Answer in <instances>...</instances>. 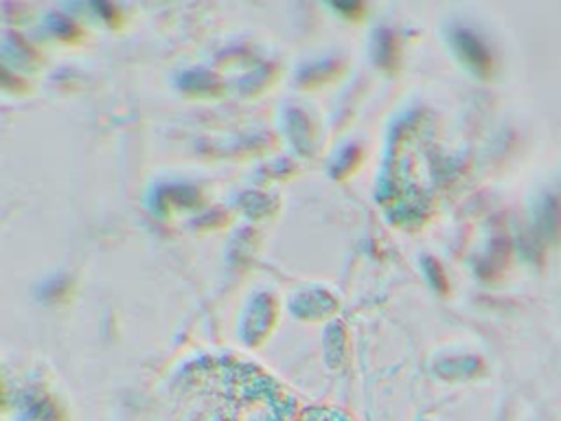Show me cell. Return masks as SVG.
Instances as JSON below:
<instances>
[{"label": "cell", "instance_id": "obj_2", "mask_svg": "<svg viewBox=\"0 0 561 421\" xmlns=\"http://www.w3.org/2000/svg\"><path fill=\"white\" fill-rule=\"evenodd\" d=\"M298 421H351L346 414H342L340 410H331V408H311L307 410Z\"/></svg>", "mask_w": 561, "mask_h": 421}, {"label": "cell", "instance_id": "obj_1", "mask_svg": "<svg viewBox=\"0 0 561 421\" xmlns=\"http://www.w3.org/2000/svg\"><path fill=\"white\" fill-rule=\"evenodd\" d=\"M186 421H289L294 399L256 366L208 357L188 366L178 386Z\"/></svg>", "mask_w": 561, "mask_h": 421}]
</instances>
